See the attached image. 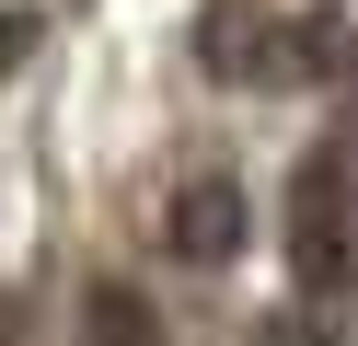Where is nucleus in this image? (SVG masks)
<instances>
[{"label":"nucleus","mask_w":358,"mask_h":346,"mask_svg":"<svg viewBox=\"0 0 358 346\" xmlns=\"http://www.w3.org/2000/svg\"><path fill=\"white\" fill-rule=\"evenodd\" d=\"M185 254H231V196H196L185 208Z\"/></svg>","instance_id":"f257e3e1"}]
</instances>
